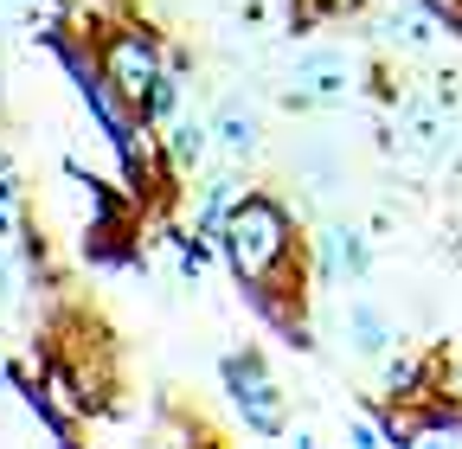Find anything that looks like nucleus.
I'll return each instance as SVG.
<instances>
[{"label": "nucleus", "instance_id": "8", "mask_svg": "<svg viewBox=\"0 0 462 449\" xmlns=\"http://www.w3.org/2000/svg\"><path fill=\"white\" fill-rule=\"evenodd\" d=\"M346 341H354L360 360H385L398 334H392V321H385L373 302H354V308H346Z\"/></svg>", "mask_w": 462, "mask_h": 449}, {"label": "nucleus", "instance_id": "11", "mask_svg": "<svg viewBox=\"0 0 462 449\" xmlns=\"http://www.w3.org/2000/svg\"><path fill=\"white\" fill-rule=\"evenodd\" d=\"M180 103H187V96H180V78L167 71V78H161V84L148 90V103H142V123H148V129L173 123V116H180Z\"/></svg>", "mask_w": 462, "mask_h": 449}, {"label": "nucleus", "instance_id": "13", "mask_svg": "<svg viewBox=\"0 0 462 449\" xmlns=\"http://www.w3.org/2000/svg\"><path fill=\"white\" fill-rule=\"evenodd\" d=\"M346 436H354L360 449H379V443H385V430H379V417H373V411H366V417H354V430H346Z\"/></svg>", "mask_w": 462, "mask_h": 449}, {"label": "nucleus", "instance_id": "1", "mask_svg": "<svg viewBox=\"0 0 462 449\" xmlns=\"http://www.w3.org/2000/svg\"><path fill=\"white\" fill-rule=\"evenodd\" d=\"M225 270L245 283H270V289H302L296 263H302V238H296V212H289L276 193H238L225 212V224L212 232Z\"/></svg>", "mask_w": 462, "mask_h": 449}, {"label": "nucleus", "instance_id": "15", "mask_svg": "<svg viewBox=\"0 0 462 449\" xmlns=\"http://www.w3.org/2000/svg\"><path fill=\"white\" fill-rule=\"evenodd\" d=\"M0 379H7V366H0Z\"/></svg>", "mask_w": 462, "mask_h": 449}, {"label": "nucleus", "instance_id": "3", "mask_svg": "<svg viewBox=\"0 0 462 449\" xmlns=\"http://www.w3.org/2000/svg\"><path fill=\"white\" fill-rule=\"evenodd\" d=\"M218 379H225V399L238 405L251 436H282V385L270 379V360L257 347H231L218 360Z\"/></svg>", "mask_w": 462, "mask_h": 449}, {"label": "nucleus", "instance_id": "10", "mask_svg": "<svg viewBox=\"0 0 462 449\" xmlns=\"http://www.w3.org/2000/svg\"><path fill=\"white\" fill-rule=\"evenodd\" d=\"M437 26H443V20L424 7V0H411V7H398V14L385 20V32H392V39H404V45H430V39H437Z\"/></svg>", "mask_w": 462, "mask_h": 449}, {"label": "nucleus", "instance_id": "12", "mask_svg": "<svg viewBox=\"0 0 462 449\" xmlns=\"http://www.w3.org/2000/svg\"><path fill=\"white\" fill-rule=\"evenodd\" d=\"M0 232H20V180L7 160H0Z\"/></svg>", "mask_w": 462, "mask_h": 449}, {"label": "nucleus", "instance_id": "7", "mask_svg": "<svg viewBox=\"0 0 462 449\" xmlns=\"http://www.w3.org/2000/svg\"><path fill=\"white\" fill-rule=\"evenodd\" d=\"M154 135H161L167 160L180 167V174H187V167H199V160H206V148H212V123H193V116H173V123H161Z\"/></svg>", "mask_w": 462, "mask_h": 449}, {"label": "nucleus", "instance_id": "4", "mask_svg": "<svg viewBox=\"0 0 462 449\" xmlns=\"http://www.w3.org/2000/svg\"><path fill=\"white\" fill-rule=\"evenodd\" d=\"M315 251H321V276H346V283H366L373 276V244L354 224H328L315 238Z\"/></svg>", "mask_w": 462, "mask_h": 449}, {"label": "nucleus", "instance_id": "14", "mask_svg": "<svg viewBox=\"0 0 462 449\" xmlns=\"http://www.w3.org/2000/svg\"><path fill=\"white\" fill-rule=\"evenodd\" d=\"M449 174H462V154H456V160H449Z\"/></svg>", "mask_w": 462, "mask_h": 449}, {"label": "nucleus", "instance_id": "9", "mask_svg": "<svg viewBox=\"0 0 462 449\" xmlns=\"http://www.w3.org/2000/svg\"><path fill=\"white\" fill-rule=\"evenodd\" d=\"M212 148H225V154H257V116L251 109H238V103H225L218 116H212Z\"/></svg>", "mask_w": 462, "mask_h": 449}, {"label": "nucleus", "instance_id": "6", "mask_svg": "<svg viewBox=\"0 0 462 449\" xmlns=\"http://www.w3.org/2000/svg\"><path fill=\"white\" fill-rule=\"evenodd\" d=\"M437 360H443V353H385V399H392V405H418V399H430Z\"/></svg>", "mask_w": 462, "mask_h": 449}, {"label": "nucleus", "instance_id": "5", "mask_svg": "<svg viewBox=\"0 0 462 449\" xmlns=\"http://www.w3.org/2000/svg\"><path fill=\"white\" fill-rule=\"evenodd\" d=\"M296 90L321 103H340V96H354V65L340 59V51H309V59H296Z\"/></svg>", "mask_w": 462, "mask_h": 449}, {"label": "nucleus", "instance_id": "2", "mask_svg": "<svg viewBox=\"0 0 462 449\" xmlns=\"http://www.w3.org/2000/svg\"><path fill=\"white\" fill-rule=\"evenodd\" d=\"M97 59H103V71H109V84L123 90V103L142 116V103H148V90L167 78V51H161V39L148 32V26H135L129 14L123 20H109V26H97Z\"/></svg>", "mask_w": 462, "mask_h": 449}]
</instances>
